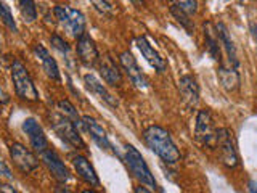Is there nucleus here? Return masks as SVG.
I'll return each instance as SVG.
<instances>
[{
    "mask_svg": "<svg viewBox=\"0 0 257 193\" xmlns=\"http://www.w3.org/2000/svg\"><path fill=\"white\" fill-rule=\"evenodd\" d=\"M143 140L147 143V147L164 161L166 164H175L180 159V150L177 148V145L172 139V135L169 134L164 127L161 126H148L143 131Z\"/></svg>",
    "mask_w": 257,
    "mask_h": 193,
    "instance_id": "nucleus-1",
    "label": "nucleus"
},
{
    "mask_svg": "<svg viewBox=\"0 0 257 193\" xmlns=\"http://www.w3.org/2000/svg\"><path fill=\"white\" fill-rule=\"evenodd\" d=\"M53 15L61 24V28L69 36L79 39L82 34H85V26H87L85 16L77 8H72L69 5H56L53 8Z\"/></svg>",
    "mask_w": 257,
    "mask_h": 193,
    "instance_id": "nucleus-2",
    "label": "nucleus"
},
{
    "mask_svg": "<svg viewBox=\"0 0 257 193\" xmlns=\"http://www.w3.org/2000/svg\"><path fill=\"white\" fill-rule=\"evenodd\" d=\"M12 80L15 85V92L20 99L28 100V102L39 100V90L34 84V80H32L26 66H24L20 60H15L12 64Z\"/></svg>",
    "mask_w": 257,
    "mask_h": 193,
    "instance_id": "nucleus-3",
    "label": "nucleus"
},
{
    "mask_svg": "<svg viewBox=\"0 0 257 193\" xmlns=\"http://www.w3.org/2000/svg\"><path fill=\"white\" fill-rule=\"evenodd\" d=\"M50 124L56 135H60V139L63 142H66L68 145L77 150L85 148V142L82 139V135L79 134V129L66 116H63L60 111H55L50 115Z\"/></svg>",
    "mask_w": 257,
    "mask_h": 193,
    "instance_id": "nucleus-4",
    "label": "nucleus"
},
{
    "mask_svg": "<svg viewBox=\"0 0 257 193\" xmlns=\"http://www.w3.org/2000/svg\"><path fill=\"white\" fill-rule=\"evenodd\" d=\"M125 164L131 169L135 179H139L145 187H155L156 188V180L155 175L151 174L147 161L142 156V153L137 150L134 145H127L125 147Z\"/></svg>",
    "mask_w": 257,
    "mask_h": 193,
    "instance_id": "nucleus-5",
    "label": "nucleus"
},
{
    "mask_svg": "<svg viewBox=\"0 0 257 193\" xmlns=\"http://www.w3.org/2000/svg\"><path fill=\"white\" fill-rule=\"evenodd\" d=\"M215 147L220 150V159L223 166L227 167H236L238 166V150L235 140H233V134L228 129L220 127L215 132Z\"/></svg>",
    "mask_w": 257,
    "mask_h": 193,
    "instance_id": "nucleus-6",
    "label": "nucleus"
},
{
    "mask_svg": "<svg viewBox=\"0 0 257 193\" xmlns=\"http://www.w3.org/2000/svg\"><path fill=\"white\" fill-rule=\"evenodd\" d=\"M215 132L214 119L209 110H199L195 124V140L201 147H215Z\"/></svg>",
    "mask_w": 257,
    "mask_h": 193,
    "instance_id": "nucleus-7",
    "label": "nucleus"
},
{
    "mask_svg": "<svg viewBox=\"0 0 257 193\" xmlns=\"http://www.w3.org/2000/svg\"><path fill=\"white\" fill-rule=\"evenodd\" d=\"M10 158L13 161V164L20 169L24 174L34 172L39 167V159L28 147H24L23 143L15 142L10 145Z\"/></svg>",
    "mask_w": 257,
    "mask_h": 193,
    "instance_id": "nucleus-8",
    "label": "nucleus"
},
{
    "mask_svg": "<svg viewBox=\"0 0 257 193\" xmlns=\"http://www.w3.org/2000/svg\"><path fill=\"white\" fill-rule=\"evenodd\" d=\"M39 158L58 182L64 183V182L69 180L68 167H66V164H64V161L61 159V156L58 155V151H56L52 145L47 150H44L42 153H39Z\"/></svg>",
    "mask_w": 257,
    "mask_h": 193,
    "instance_id": "nucleus-9",
    "label": "nucleus"
},
{
    "mask_svg": "<svg viewBox=\"0 0 257 193\" xmlns=\"http://www.w3.org/2000/svg\"><path fill=\"white\" fill-rule=\"evenodd\" d=\"M171 13L188 31V34H193V16L198 13V2H195V0L174 2L171 4Z\"/></svg>",
    "mask_w": 257,
    "mask_h": 193,
    "instance_id": "nucleus-10",
    "label": "nucleus"
},
{
    "mask_svg": "<svg viewBox=\"0 0 257 193\" xmlns=\"http://www.w3.org/2000/svg\"><path fill=\"white\" fill-rule=\"evenodd\" d=\"M23 132L28 135L31 147L34 148L37 153H42L50 147V142H48L47 135L44 132L42 126H40L34 118H26L23 121Z\"/></svg>",
    "mask_w": 257,
    "mask_h": 193,
    "instance_id": "nucleus-11",
    "label": "nucleus"
},
{
    "mask_svg": "<svg viewBox=\"0 0 257 193\" xmlns=\"http://www.w3.org/2000/svg\"><path fill=\"white\" fill-rule=\"evenodd\" d=\"M119 63H120V68L125 71L127 77L132 80V84L137 88H147L148 87V80L145 77L143 71L140 69L139 63L134 58V55L131 52H122L119 55Z\"/></svg>",
    "mask_w": 257,
    "mask_h": 193,
    "instance_id": "nucleus-12",
    "label": "nucleus"
},
{
    "mask_svg": "<svg viewBox=\"0 0 257 193\" xmlns=\"http://www.w3.org/2000/svg\"><path fill=\"white\" fill-rule=\"evenodd\" d=\"M76 52L80 63H84L85 66H95L100 61V53L96 48L95 40L87 34H82L79 39H76Z\"/></svg>",
    "mask_w": 257,
    "mask_h": 193,
    "instance_id": "nucleus-13",
    "label": "nucleus"
},
{
    "mask_svg": "<svg viewBox=\"0 0 257 193\" xmlns=\"http://www.w3.org/2000/svg\"><path fill=\"white\" fill-rule=\"evenodd\" d=\"M135 45H137V48L140 50V53H142L143 58L147 60L158 72H164V71L167 69V63H166V60L159 55V52L156 50V48L148 42V39H147V37H145V36L137 37V39H135Z\"/></svg>",
    "mask_w": 257,
    "mask_h": 193,
    "instance_id": "nucleus-14",
    "label": "nucleus"
},
{
    "mask_svg": "<svg viewBox=\"0 0 257 193\" xmlns=\"http://www.w3.org/2000/svg\"><path fill=\"white\" fill-rule=\"evenodd\" d=\"M215 34H217V37H219L220 47H223L225 53H227V58H228L230 66L238 69L239 68V60H238L236 47H235V44H233L231 36H230L227 26H225L223 23H217L215 24Z\"/></svg>",
    "mask_w": 257,
    "mask_h": 193,
    "instance_id": "nucleus-15",
    "label": "nucleus"
},
{
    "mask_svg": "<svg viewBox=\"0 0 257 193\" xmlns=\"http://www.w3.org/2000/svg\"><path fill=\"white\" fill-rule=\"evenodd\" d=\"M84 84L87 87V90L92 92L95 96H98V99L103 103H106L108 107H111V108H117L116 96H112V93L108 90L106 87L103 85V82L96 76H93V74H85L84 76Z\"/></svg>",
    "mask_w": 257,
    "mask_h": 193,
    "instance_id": "nucleus-16",
    "label": "nucleus"
},
{
    "mask_svg": "<svg viewBox=\"0 0 257 193\" xmlns=\"http://www.w3.org/2000/svg\"><path fill=\"white\" fill-rule=\"evenodd\" d=\"M72 163V167H74V171L77 172V175L82 179L84 182H87L88 185H92V187H98L100 185V179L98 175H96L93 166L90 164V161H88L85 156L82 155H74L71 159Z\"/></svg>",
    "mask_w": 257,
    "mask_h": 193,
    "instance_id": "nucleus-17",
    "label": "nucleus"
},
{
    "mask_svg": "<svg viewBox=\"0 0 257 193\" xmlns=\"http://www.w3.org/2000/svg\"><path fill=\"white\" fill-rule=\"evenodd\" d=\"M34 53L37 56V60L42 64V69L45 71V74L50 77L52 80H58L61 79V74H60V68H58V63L50 55V52L47 50V48L42 45V44H36L34 45Z\"/></svg>",
    "mask_w": 257,
    "mask_h": 193,
    "instance_id": "nucleus-18",
    "label": "nucleus"
},
{
    "mask_svg": "<svg viewBox=\"0 0 257 193\" xmlns=\"http://www.w3.org/2000/svg\"><path fill=\"white\" fill-rule=\"evenodd\" d=\"M82 121H84V129L90 134L92 140L98 145L101 150H111L112 148L106 131H104L103 126L98 123V121L90 118V116H82Z\"/></svg>",
    "mask_w": 257,
    "mask_h": 193,
    "instance_id": "nucleus-19",
    "label": "nucleus"
},
{
    "mask_svg": "<svg viewBox=\"0 0 257 193\" xmlns=\"http://www.w3.org/2000/svg\"><path fill=\"white\" fill-rule=\"evenodd\" d=\"M179 90H180L183 102L187 103L190 108L196 107L199 102V85L195 77L190 74L182 76L179 79Z\"/></svg>",
    "mask_w": 257,
    "mask_h": 193,
    "instance_id": "nucleus-20",
    "label": "nucleus"
},
{
    "mask_svg": "<svg viewBox=\"0 0 257 193\" xmlns=\"http://www.w3.org/2000/svg\"><path fill=\"white\" fill-rule=\"evenodd\" d=\"M98 69L101 77L104 79V82H108L109 85H120V82H122V72H120L116 61L109 55L100 58Z\"/></svg>",
    "mask_w": 257,
    "mask_h": 193,
    "instance_id": "nucleus-21",
    "label": "nucleus"
},
{
    "mask_svg": "<svg viewBox=\"0 0 257 193\" xmlns=\"http://www.w3.org/2000/svg\"><path fill=\"white\" fill-rule=\"evenodd\" d=\"M217 76H219L220 85L225 88V90H228V92L238 90L239 82H241L238 69L231 68L230 64H228V66H225V64H220L219 69H217Z\"/></svg>",
    "mask_w": 257,
    "mask_h": 193,
    "instance_id": "nucleus-22",
    "label": "nucleus"
},
{
    "mask_svg": "<svg viewBox=\"0 0 257 193\" xmlns=\"http://www.w3.org/2000/svg\"><path fill=\"white\" fill-rule=\"evenodd\" d=\"M204 40H206V48L209 55L212 56V60L219 61L222 64V52H220V42L219 37L215 34V29H212L211 23L204 24Z\"/></svg>",
    "mask_w": 257,
    "mask_h": 193,
    "instance_id": "nucleus-23",
    "label": "nucleus"
},
{
    "mask_svg": "<svg viewBox=\"0 0 257 193\" xmlns=\"http://www.w3.org/2000/svg\"><path fill=\"white\" fill-rule=\"evenodd\" d=\"M56 107H58V111L61 113V115L66 116L77 129H84V121H82V118L79 116L76 107L69 100H60L58 103H56Z\"/></svg>",
    "mask_w": 257,
    "mask_h": 193,
    "instance_id": "nucleus-24",
    "label": "nucleus"
},
{
    "mask_svg": "<svg viewBox=\"0 0 257 193\" xmlns=\"http://www.w3.org/2000/svg\"><path fill=\"white\" fill-rule=\"evenodd\" d=\"M50 44H52V47L55 48L56 52H58L61 56H63V60L66 61L69 66H72V56H71V47H69V44L64 40L61 36H58V34H53L52 37H50Z\"/></svg>",
    "mask_w": 257,
    "mask_h": 193,
    "instance_id": "nucleus-25",
    "label": "nucleus"
},
{
    "mask_svg": "<svg viewBox=\"0 0 257 193\" xmlns=\"http://www.w3.org/2000/svg\"><path fill=\"white\" fill-rule=\"evenodd\" d=\"M20 13L23 16L24 23H34L37 20V7L32 0H20Z\"/></svg>",
    "mask_w": 257,
    "mask_h": 193,
    "instance_id": "nucleus-26",
    "label": "nucleus"
},
{
    "mask_svg": "<svg viewBox=\"0 0 257 193\" xmlns=\"http://www.w3.org/2000/svg\"><path fill=\"white\" fill-rule=\"evenodd\" d=\"M0 20L5 24V26L13 31V32H18V26H16V21L13 18V13H12V8L8 7L5 2H0Z\"/></svg>",
    "mask_w": 257,
    "mask_h": 193,
    "instance_id": "nucleus-27",
    "label": "nucleus"
},
{
    "mask_svg": "<svg viewBox=\"0 0 257 193\" xmlns=\"http://www.w3.org/2000/svg\"><path fill=\"white\" fill-rule=\"evenodd\" d=\"M0 174H2L4 177H7V179H13V174H12V169L8 167V164L5 163V161L0 158Z\"/></svg>",
    "mask_w": 257,
    "mask_h": 193,
    "instance_id": "nucleus-28",
    "label": "nucleus"
},
{
    "mask_svg": "<svg viewBox=\"0 0 257 193\" xmlns=\"http://www.w3.org/2000/svg\"><path fill=\"white\" fill-rule=\"evenodd\" d=\"M93 7H95L98 12H101V13H108V12L112 10V7H111L109 2H93Z\"/></svg>",
    "mask_w": 257,
    "mask_h": 193,
    "instance_id": "nucleus-29",
    "label": "nucleus"
},
{
    "mask_svg": "<svg viewBox=\"0 0 257 193\" xmlns=\"http://www.w3.org/2000/svg\"><path fill=\"white\" fill-rule=\"evenodd\" d=\"M8 102H10V96H8V93L0 87V108H2L4 105H7Z\"/></svg>",
    "mask_w": 257,
    "mask_h": 193,
    "instance_id": "nucleus-30",
    "label": "nucleus"
},
{
    "mask_svg": "<svg viewBox=\"0 0 257 193\" xmlns=\"http://www.w3.org/2000/svg\"><path fill=\"white\" fill-rule=\"evenodd\" d=\"M0 193H18L16 191L12 185H8V183H0Z\"/></svg>",
    "mask_w": 257,
    "mask_h": 193,
    "instance_id": "nucleus-31",
    "label": "nucleus"
},
{
    "mask_svg": "<svg viewBox=\"0 0 257 193\" xmlns=\"http://www.w3.org/2000/svg\"><path fill=\"white\" fill-rule=\"evenodd\" d=\"M249 26H251V34H252L254 40L257 42V18H255V20H252L251 23H249Z\"/></svg>",
    "mask_w": 257,
    "mask_h": 193,
    "instance_id": "nucleus-32",
    "label": "nucleus"
},
{
    "mask_svg": "<svg viewBox=\"0 0 257 193\" xmlns=\"http://www.w3.org/2000/svg\"><path fill=\"white\" fill-rule=\"evenodd\" d=\"M249 193H257V180H249Z\"/></svg>",
    "mask_w": 257,
    "mask_h": 193,
    "instance_id": "nucleus-33",
    "label": "nucleus"
},
{
    "mask_svg": "<svg viewBox=\"0 0 257 193\" xmlns=\"http://www.w3.org/2000/svg\"><path fill=\"white\" fill-rule=\"evenodd\" d=\"M55 193H72V191L64 187V185H58V187L55 188Z\"/></svg>",
    "mask_w": 257,
    "mask_h": 193,
    "instance_id": "nucleus-34",
    "label": "nucleus"
},
{
    "mask_svg": "<svg viewBox=\"0 0 257 193\" xmlns=\"http://www.w3.org/2000/svg\"><path fill=\"white\" fill-rule=\"evenodd\" d=\"M135 193H153L148 187H142V185H139V187H135Z\"/></svg>",
    "mask_w": 257,
    "mask_h": 193,
    "instance_id": "nucleus-35",
    "label": "nucleus"
},
{
    "mask_svg": "<svg viewBox=\"0 0 257 193\" xmlns=\"http://www.w3.org/2000/svg\"><path fill=\"white\" fill-rule=\"evenodd\" d=\"M80 193H96L95 190H84V191H80Z\"/></svg>",
    "mask_w": 257,
    "mask_h": 193,
    "instance_id": "nucleus-36",
    "label": "nucleus"
},
{
    "mask_svg": "<svg viewBox=\"0 0 257 193\" xmlns=\"http://www.w3.org/2000/svg\"><path fill=\"white\" fill-rule=\"evenodd\" d=\"M0 47H2V40H0Z\"/></svg>",
    "mask_w": 257,
    "mask_h": 193,
    "instance_id": "nucleus-37",
    "label": "nucleus"
}]
</instances>
